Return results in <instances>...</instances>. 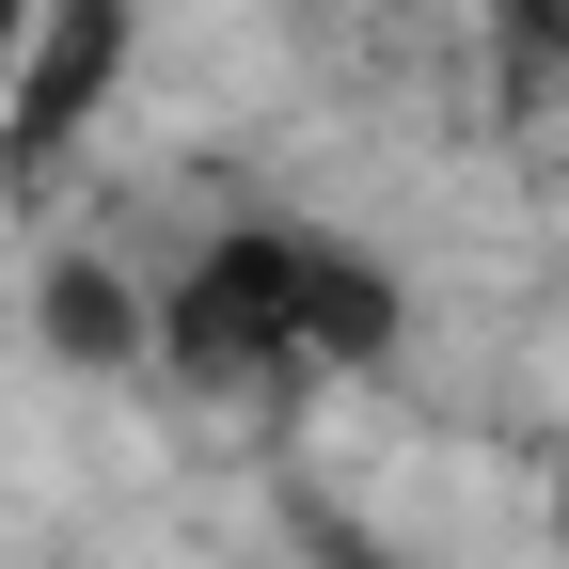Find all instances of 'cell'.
<instances>
[{"instance_id":"1","label":"cell","mask_w":569,"mask_h":569,"mask_svg":"<svg viewBox=\"0 0 569 569\" xmlns=\"http://www.w3.org/2000/svg\"><path fill=\"white\" fill-rule=\"evenodd\" d=\"M396 332H411V284L348 222H206L142 301V365L190 396H332L396 365Z\"/></svg>"},{"instance_id":"2","label":"cell","mask_w":569,"mask_h":569,"mask_svg":"<svg viewBox=\"0 0 569 569\" xmlns=\"http://www.w3.org/2000/svg\"><path fill=\"white\" fill-rule=\"evenodd\" d=\"M127 17L142 0H32V48H17V96H0V159L48 174L63 142H80L127 80Z\"/></svg>"},{"instance_id":"3","label":"cell","mask_w":569,"mask_h":569,"mask_svg":"<svg viewBox=\"0 0 569 569\" xmlns=\"http://www.w3.org/2000/svg\"><path fill=\"white\" fill-rule=\"evenodd\" d=\"M301 569H411V553H380V538H317Z\"/></svg>"},{"instance_id":"4","label":"cell","mask_w":569,"mask_h":569,"mask_svg":"<svg viewBox=\"0 0 569 569\" xmlns=\"http://www.w3.org/2000/svg\"><path fill=\"white\" fill-rule=\"evenodd\" d=\"M17 48H32V0H0V96H17Z\"/></svg>"},{"instance_id":"5","label":"cell","mask_w":569,"mask_h":569,"mask_svg":"<svg viewBox=\"0 0 569 569\" xmlns=\"http://www.w3.org/2000/svg\"><path fill=\"white\" fill-rule=\"evenodd\" d=\"M507 17H522V32H553V17H569V0H507Z\"/></svg>"}]
</instances>
